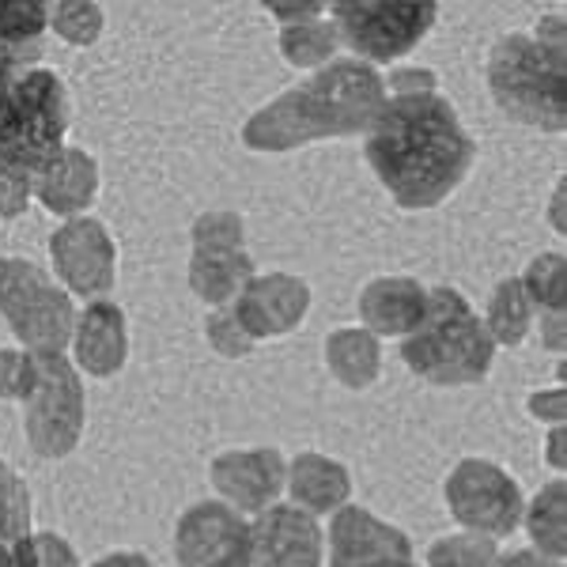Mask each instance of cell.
Listing matches in <instances>:
<instances>
[{
    "instance_id": "cell-1",
    "label": "cell",
    "mask_w": 567,
    "mask_h": 567,
    "mask_svg": "<svg viewBox=\"0 0 567 567\" xmlns=\"http://www.w3.org/2000/svg\"><path fill=\"white\" fill-rule=\"evenodd\" d=\"M368 159L401 208H432L465 178L473 141L443 95L409 91L382 103L368 133Z\"/></svg>"
},
{
    "instance_id": "cell-2",
    "label": "cell",
    "mask_w": 567,
    "mask_h": 567,
    "mask_svg": "<svg viewBox=\"0 0 567 567\" xmlns=\"http://www.w3.org/2000/svg\"><path fill=\"white\" fill-rule=\"evenodd\" d=\"M386 91L360 61H337L307 80L303 87L280 95L246 125V144L258 152H284L296 144H310L318 136H341L371 130L379 117Z\"/></svg>"
},
{
    "instance_id": "cell-3",
    "label": "cell",
    "mask_w": 567,
    "mask_h": 567,
    "mask_svg": "<svg viewBox=\"0 0 567 567\" xmlns=\"http://www.w3.org/2000/svg\"><path fill=\"white\" fill-rule=\"evenodd\" d=\"M401 355L420 379L435 386H465L492 368V337L454 288L427 291L424 318L405 333Z\"/></svg>"
},
{
    "instance_id": "cell-4",
    "label": "cell",
    "mask_w": 567,
    "mask_h": 567,
    "mask_svg": "<svg viewBox=\"0 0 567 567\" xmlns=\"http://www.w3.org/2000/svg\"><path fill=\"white\" fill-rule=\"evenodd\" d=\"M69 95L58 72L27 69L0 84V163L39 175L65 155Z\"/></svg>"
},
{
    "instance_id": "cell-5",
    "label": "cell",
    "mask_w": 567,
    "mask_h": 567,
    "mask_svg": "<svg viewBox=\"0 0 567 567\" xmlns=\"http://www.w3.org/2000/svg\"><path fill=\"white\" fill-rule=\"evenodd\" d=\"M488 84L496 103L511 117L534 130L560 133L567 114L564 39L545 42L542 34H507L488 61Z\"/></svg>"
},
{
    "instance_id": "cell-6",
    "label": "cell",
    "mask_w": 567,
    "mask_h": 567,
    "mask_svg": "<svg viewBox=\"0 0 567 567\" xmlns=\"http://www.w3.org/2000/svg\"><path fill=\"white\" fill-rule=\"evenodd\" d=\"M0 315L39 355H58L76 329L72 299L53 288L45 272L20 258H0Z\"/></svg>"
},
{
    "instance_id": "cell-7",
    "label": "cell",
    "mask_w": 567,
    "mask_h": 567,
    "mask_svg": "<svg viewBox=\"0 0 567 567\" xmlns=\"http://www.w3.org/2000/svg\"><path fill=\"white\" fill-rule=\"evenodd\" d=\"M34 355V386L27 393V435L45 458H61L76 446L84 427V393L65 355Z\"/></svg>"
},
{
    "instance_id": "cell-8",
    "label": "cell",
    "mask_w": 567,
    "mask_h": 567,
    "mask_svg": "<svg viewBox=\"0 0 567 567\" xmlns=\"http://www.w3.org/2000/svg\"><path fill=\"white\" fill-rule=\"evenodd\" d=\"M446 503L462 526L477 529L481 537H507L523 523V492L518 484L492 462L470 458L446 481Z\"/></svg>"
},
{
    "instance_id": "cell-9",
    "label": "cell",
    "mask_w": 567,
    "mask_h": 567,
    "mask_svg": "<svg viewBox=\"0 0 567 567\" xmlns=\"http://www.w3.org/2000/svg\"><path fill=\"white\" fill-rule=\"evenodd\" d=\"M344 42L371 61H398L432 31L435 4H333Z\"/></svg>"
},
{
    "instance_id": "cell-10",
    "label": "cell",
    "mask_w": 567,
    "mask_h": 567,
    "mask_svg": "<svg viewBox=\"0 0 567 567\" xmlns=\"http://www.w3.org/2000/svg\"><path fill=\"white\" fill-rule=\"evenodd\" d=\"M197 258H194V288L205 303H227L243 296L254 265L243 254V227L235 216H205L197 224Z\"/></svg>"
},
{
    "instance_id": "cell-11",
    "label": "cell",
    "mask_w": 567,
    "mask_h": 567,
    "mask_svg": "<svg viewBox=\"0 0 567 567\" xmlns=\"http://www.w3.org/2000/svg\"><path fill=\"white\" fill-rule=\"evenodd\" d=\"M186 567H250V526L224 503H200L178 526Z\"/></svg>"
},
{
    "instance_id": "cell-12",
    "label": "cell",
    "mask_w": 567,
    "mask_h": 567,
    "mask_svg": "<svg viewBox=\"0 0 567 567\" xmlns=\"http://www.w3.org/2000/svg\"><path fill=\"white\" fill-rule=\"evenodd\" d=\"M53 265L61 280L76 296H106L114 284V246L106 239V227L99 219H72L50 243Z\"/></svg>"
},
{
    "instance_id": "cell-13",
    "label": "cell",
    "mask_w": 567,
    "mask_h": 567,
    "mask_svg": "<svg viewBox=\"0 0 567 567\" xmlns=\"http://www.w3.org/2000/svg\"><path fill=\"white\" fill-rule=\"evenodd\" d=\"M322 534L299 507H265L250 526V567H318Z\"/></svg>"
},
{
    "instance_id": "cell-14",
    "label": "cell",
    "mask_w": 567,
    "mask_h": 567,
    "mask_svg": "<svg viewBox=\"0 0 567 567\" xmlns=\"http://www.w3.org/2000/svg\"><path fill=\"white\" fill-rule=\"evenodd\" d=\"M329 542H333V567H413L409 537L360 507L337 511Z\"/></svg>"
},
{
    "instance_id": "cell-15",
    "label": "cell",
    "mask_w": 567,
    "mask_h": 567,
    "mask_svg": "<svg viewBox=\"0 0 567 567\" xmlns=\"http://www.w3.org/2000/svg\"><path fill=\"white\" fill-rule=\"evenodd\" d=\"M310 303L307 284L291 277H269V280H250L243 288V299L235 307V322L243 326V333L250 337H269V333H288L299 322V315Z\"/></svg>"
},
{
    "instance_id": "cell-16",
    "label": "cell",
    "mask_w": 567,
    "mask_h": 567,
    "mask_svg": "<svg viewBox=\"0 0 567 567\" xmlns=\"http://www.w3.org/2000/svg\"><path fill=\"white\" fill-rule=\"evenodd\" d=\"M76 363L99 379L114 374L125 363V318L114 303H91L72 329Z\"/></svg>"
},
{
    "instance_id": "cell-17",
    "label": "cell",
    "mask_w": 567,
    "mask_h": 567,
    "mask_svg": "<svg viewBox=\"0 0 567 567\" xmlns=\"http://www.w3.org/2000/svg\"><path fill=\"white\" fill-rule=\"evenodd\" d=\"M280 458L272 451H250V454H224L213 465V481L224 496H231L246 511H265L269 499L280 492Z\"/></svg>"
},
{
    "instance_id": "cell-18",
    "label": "cell",
    "mask_w": 567,
    "mask_h": 567,
    "mask_svg": "<svg viewBox=\"0 0 567 567\" xmlns=\"http://www.w3.org/2000/svg\"><path fill=\"white\" fill-rule=\"evenodd\" d=\"M99 189L95 163L84 152H65L61 159H53L50 167L31 175V194H39V200L50 213H80Z\"/></svg>"
},
{
    "instance_id": "cell-19",
    "label": "cell",
    "mask_w": 567,
    "mask_h": 567,
    "mask_svg": "<svg viewBox=\"0 0 567 567\" xmlns=\"http://www.w3.org/2000/svg\"><path fill=\"white\" fill-rule=\"evenodd\" d=\"M424 307L427 296L416 280H374L360 299L363 322L379 333H413Z\"/></svg>"
},
{
    "instance_id": "cell-20",
    "label": "cell",
    "mask_w": 567,
    "mask_h": 567,
    "mask_svg": "<svg viewBox=\"0 0 567 567\" xmlns=\"http://www.w3.org/2000/svg\"><path fill=\"white\" fill-rule=\"evenodd\" d=\"M291 492L307 511H341L349 496V473L318 454H303L291 465Z\"/></svg>"
},
{
    "instance_id": "cell-21",
    "label": "cell",
    "mask_w": 567,
    "mask_h": 567,
    "mask_svg": "<svg viewBox=\"0 0 567 567\" xmlns=\"http://www.w3.org/2000/svg\"><path fill=\"white\" fill-rule=\"evenodd\" d=\"M329 368L341 374L344 386L360 390L379 374V349L368 333L360 329H349V333L329 337Z\"/></svg>"
},
{
    "instance_id": "cell-22",
    "label": "cell",
    "mask_w": 567,
    "mask_h": 567,
    "mask_svg": "<svg viewBox=\"0 0 567 567\" xmlns=\"http://www.w3.org/2000/svg\"><path fill=\"white\" fill-rule=\"evenodd\" d=\"M529 315H534V303H529L523 280H503L492 296L488 307V337L499 344H518L529 329Z\"/></svg>"
},
{
    "instance_id": "cell-23",
    "label": "cell",
    "mask_w": 567,
    "mask_h": 567,
    "mask_svg": "<svg viewBox=\"0 0 567 567\" xmlns=\"http://www.w3.org/2000/svg\"><path fill=\"white\" fill-rule=\"evenodd\" d=\"M23 537H31V496L23 481L0 462V545L12 548Z\"/></svg>"
},
{
    "instance_id": "cell-24",
    "label": "cell",
    "mask_w": 567,
    "mask_h": 567,
    "mask_svg": "<svg viewBox=\"0 0 567 567\" xmlns=\"http://www.w3.org/2000/svg\"><path fill=\"white\" fill-rule=\"evenodd\" d=\"M529 534L537 548L553 553L560 560L564 553V481H553L529 507Z\"/></svg>"
},
{
    "instance_id": "cell-25",
    "label": "cell",
    "mask_w": 567,
    "mask_h": 567,
    "mask_svg": "<svg viewBox=\"0 0 567 567\" xmlns=\"http://www.w3.org/2000/svg\"><path fill=\"white\" fill-rule=\"evenodd\" d=\"M432 567H496V542L481 534H458L443 537L427 553Z\"/></svg>"
},
{
    "instance_id": "cell-26",
    "label": "cell",
    "mask_w": 567,
    "mask_h": 567,
    "mask_svg": "<svg viewBox=\"0 0 567 567\" xmlns=\"http://www.w3.org/2000/svg\"><path fill=\"white\" fill-rule=\"evenodd\" d=\"M284 58L291 61V65H318V61H326L329 53H333L337 45V31L329 23H303V27H288L284 31Z\"/></svg>"
},
{
    "instance_id": "cell-27",
    "label": "cell",
    "mask_w": 567,
    "mask_h": 567,
    "mask_svg": "<svg viewBox=\"0 0 567 567\" xmlns=\"http://www.w3.org/2000/svg\"><path fill=\"white\" fill-rule=\"evenodd\" d=\"M529 303H542V310H553L560 318L564 310V258L560 254H545V258L534 261L529 277L523 280Z\"/></svg>"
},
{
    "instance_id": "cell-28",
    "label": "cell",
    "mask_w": 567,
    "mask_h": 567,
    "mask_svg": "<svg viewBox=\"0 0 567 567\" xmlns=\"http://www.w3.org/2000/svg\"><path fill=\"white\" fill-rule=\"evenodd\" d=\"M45 12L58 20L53 27L72 42H95L99 31H103V8L95 4H53Z\"/></svg>"
},
{
    "instance_id": "cell-29",
    "label": "cell",
    "mask_w": 567,
    "mask_h": 567,
    "mask_svg": "<svg viewBox=\"0 0 567 567\" xmlns=\"http://www.w3.org/2000/svg\"><path fill=\"white\" fill-rule=\"evenodd\" d=\"M34 386V355L0 352V398H27Z\"/></svg>"
},
{
    "instance_id": "cell-30",
    "label": "cell",
    "mask_w": 567,
    "mask_h": 567,
    "mask_svg": "<svg viewBox=\"0 0 567 567\" xmlns=\"http://www.w3.org/2000/svg\"><path fill=\"white\" fill-rule=\"evenodd\" d=\"M31 197V175L0 163V216H20Z\"/></svg>"
},
{
    "instance_id": "cell-31",
    "label": "cell",
    "mask_w": 567,
    "mask_h": 567,
    "mask_svg": "<svg viewBox=\"0 0 567 567\" xmlns=\"http://www.w3.org/2000/svg\"><path fill=\"white\" fill-rule=\"evenodd\" d=\"M208 341H213L224 355H243L254 344L231 315H216L213 322H208Z\"/></svg>"
},
{
    "instance_id": "cell-32",
    "label": "cell",
    "mask_w": 567,
    "mask_h": 567,
    "mask_svg": "<svg viewBox=\"0 0 567 567\" xmlns=\"http://www.w3.org/2000/svg\"><path fill=\"white\" fill-rule=\"evenodd\" d=\"M34 553H39V567H76V556H72V548L58 534L34 537Z\"/></svg>"
},
{
    "instance_id": "cell-33",
    "label": "cell",
    "mask_w": 567,
    "mask_h": 567,
    "mask_svg": "<svg viewBox=\"0 0 567 567\" xmlns=\"http://www.w3.org/2000/svg\"><path fill=\"white\" fill-rule=\"evenodd\" d=\"M529 409H534L542 420H560L564 416V390H553L545 398V393H537L534 401H529Z\"/></svg>"
},
{
    "instance_id": "cell-34",
    "label": "cell",
    "mask_w": 567,
    "mask_h": 567,
    "mask_svg": "<svg viewBox=\"0 0 567 567\" xmlns=\"http://www.w3.org/2000/svg\"><path fill=\"white\" fill-rule=\"evenodd\" d=\"M95 567H152V564L136 553H117V556H106V560L95 564Z\"/></svg>"
},
{
    "instance_id": "cell-35",
    "label": "cell",
    "mask_w": 567,
    "mask_h": 567,
    "mask_svg": "<svg viewBox=\"0 0 567 567\" xmlns=\"http://www.w3.org/2000/svg\"><path fill=\"white\" fill-rule=\"evenodd\" d=\"M499 567H560V560L545 564V560H537V556H529V553H518V556H507Z\"/></svg>"
},
{
    "instance_id": "cell-36",
    "label": "cell",
    "mask_w": 567,
    "mask_h": 567,
    "mask_svg": "<svg viewBox=\"0 0 567 567\" xmlns=\"http://www.w3.org/2000/svg\"><path fill=\"white\" fill-rule=\"evenodd\" d=\"M0 567H20V564H16V556H12V548H8V545H0Z\"/></svg>"
}]
</instances>
